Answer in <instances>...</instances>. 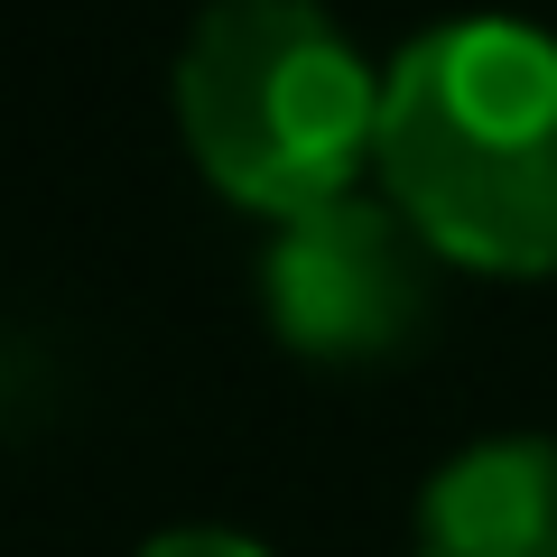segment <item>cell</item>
Masks as SVG:
<instances>
[{"mask_svg": "<svg viewBox=\"0 0 557 557\" xmlns=\"http://www.w3.org/2000/svg\"><path fill=\"white\" fill-rule=\"evenodd\" d=\"M418 557H557V437H474L428 474Z\"/></svg>", "mask_w": 557, "mask_h": 557, "instance_id": "obj_4", "label": "cell"}, {"mask_svg": "<svg viewBox=\"0 0 557 557\" xmlns=\"http://www.w3.org/2000/svg\"><path fill=\"white\" fill-rule=\"evenodd\" d=\"M139 557H270V548H260V539H242V530H214V520H186V530L139 539Z\"/></svg>", "mask_w": 557, "mask_h": 557, "instance_id": "obj_5", "label": "cell"}, {"mask_svg": "<svg viewBox=\"0 0 557 557\" xmlns=\"http://www.w3.org/2000/svg\"><path fill=\"white\" fill-rule=\"evenodd\" d=\"M168 102L205 186L270 223L354 196L381 149V75L325 0H205Z\"/></svg>", "mask_w": 557, "mask_h": 557, "instance_id": "obj_2", "label": "cell"}, {"mask_svg": "<svg viewBox=\"0 0 557 557\" xmlns=\"http://www.w3.org/2000/svg\"><path fill=\"white\" fill-rule=\"evenodd\" d=\"M372 177L418 242L483 278L557 270V38L511 10L418 28L381 65Z\"/></svg>", "mask_w": 557, "mask_h": 557, "instance_id": "obj_1", "label": "cell"}, {"mask_svg": "<svg viewBox=\"0 0 557 557\" xmlns=\"http://www.w3.org/2000/svg\"><path fill=\"white\" fill-rule=\"evenodd\" d=\"M437 270L446 260L418 242V223L391 196H335L317 214L278 223L260 260V307L270 335L298 362L354 372V362H399L437 325Z\"/></svg>", "mask_w": 557, "mask_h": 557, "instance_id": "obj_3", "label": "cell"}]
</instances>
